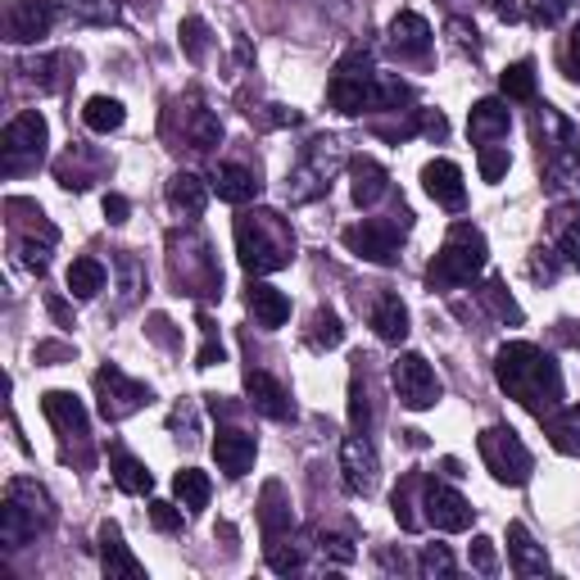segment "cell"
<instances>
[{
	"mask_svg": "<svg viewBox=\"0 0 580 580\" xmlns=\"http://www.w3.org/2000/svg\"><path fill=\"white\" fill-rule=\"evenodd\" d=\"M494 372H499V385H504L522 408H530L539 422H545V413H554L558 400H562V376H558L554 359L545 350H535V344H526V340L504 344Z\"/></svg>",
	"mask_w": 580,
	"mask_h": 580,
	"instance_id": "obj_1",
	"label": "cell"
},
{
	"mask_svg": "<svg viewBox=\"0 0 580 580\" xmlns=\"http://www.w3.org/2000/svg\"><path fill=\"white\" fill-rule=\"evenodd\" d=\"M237 250L245 273H277L295 254V237L286 231V222L277 214H245L237 218Z\"/></svg>",
	"mask_w": 580,
	"mask_h": 580,
	"instance_id": "obj_2",
	"label": "cell"
},
{
	"mask_svg": "<svg viewBox=\"0 0 580 580\" xmlns=\"http://www.w3.org/2000/svg\"><path fill=\"white\" fill-rule=\"evenodd\" d=\"M331 105L340 113H363V109H381L385 105V77L372 73V59L363 51H354L350 59H340L331 87H327Z\"/></svg>",
	"mask_w": 580,
	"mask_h": 580,
	"instance_id": "obj_3",
	"label": "cell"
},
{
	"mask_svg": "<svg viewBox=\"0 0 580 580\" xmlns=\"http://www.w3.org/2000/svg\"><path fill=\"white\" fill-rule=\"evenodd\" d=\"M46 526H51V499L28 481H14L6 494V508H0V539H6L10 549H23L28 539Z\"/></svg>",
	"mask_w": 580,
	"mask_h": 580,
	"instance_id": "obj_4",
	"label": "cell"
},
{
	"mask_svg": "<svg viewBox=\"0 0 580 580\" xmlns=\"http://www.w3.org/2000/svg\"><path fill=\"white\" fill-rule=\"evenodd\" d=\"M481 263H485V241H481V231H472L468 222H458L449 231V241L445 250L436 254L431 263V286H462V282H472L481 273Z\"/></svg>",
	"mask_w": 580,
	"mask_h": 580,
	"instance_id": "obj_5",
	"label": "cell"
},
{
	"mask_svg": "<svg viewBox=\"0 0 580 580\" xmlns=\"http://www.w3.org/2000/svg\"><path fill=\"white\" fill-rule=\"evenodd\" d=\"M481 458H485V468L504 481V485H522L526 477H530V449L517 440V431H508V427H490V431H481Z\"/></svg>",
	"mask_w": 580,
	"mask_h": 580,
	"instance_id": "obj_6",
	"label": "cell"
},
{
	"mask_svg": "<svg viewBox=\"0 0 580 580\" xmlns=\"http://www.w3.org/2000/svg\"><path fill=\"white\" fill-rule=\"evenodd\" d=\"M42 145H46V119L36 109L19 113V119L6 128V145H0V164L6 173H28L36 160H42Z\"/></svg>",
	"mask_w": 580,
	"mask_h": 580,
	"instance_id": "obj_7",
	"label": "cell"
},
{
	"mask_svg": "<svg viewBox=\"0 0 580 580\" xmlns=\"http://www.w3.org/2000/svg\"><path fill=\"white\" fill-rule=\"evenodd\" d=\"M391 376H395V391L408 408H431L440 400V376L431 372V363L422 354H404Z\"/></svg>",
	"mask_w": 580,
	"mask_h": 580,
	"instance_id": "obj_8",
	"label": "cell"
},
{
	"mask_svg": "<svg viewBox=\"0 0 580 580\" xmlns=\"http://www.w3.org/2000/svg\"><path fill=\"white\" fill-rule=\"evenodd\" d=\"M96 391H100V413H105L109 422H119V417L136 413V408L150 400L145 385L128 381L119 368H100V372H96Z\"/></svg>",
	"mask_w": 580,
	"mask_h": 580,
	"instance_id": "obj_9",
	"label": "cell"
},
{
	"mask_svg": "<svg viewBox=\"0 0 580 580\" xmlns=\"http://www.w3.org/2000/svg\"><path fill=\"white\" fill-rule=\"evenodd\" d=\"M344 245H350L359 259H372V263H395V259H400V231H395L391 222L372 218V222H359V227L344 231Z\"/></svg>",
	"mask_w": 580,
	"mask_h": 580,
	"instance_id": "obj_10",
	"label": "cell"
},
{
	"mask_svg": "<svg viewBox=\"0 0 580 580\" xmlns=\"http://www.w3.org/2000/svg\"><path fill=\"white\" fill-rule=\"evenodd\" d=\"M422 494H427V522L436 530H468L472 526V504L458 490H449L440 481H422Z\"/></svg>",
	"mask_w": 580,
	"mask_h": 580,
	"instance_id": "obj_11",
	"label": "cell"
},
{
	"mask_svg": "<svg viewBox=\"0 0 580 580\" xmlns=\"http://www.w3.org/2000/svg\"><path fill=\"white\" fill-rule=\"evenodd\" d=\"M254 453H259V445H254V436L241 431V427H222L218 440H214V458H218V468H222L227 477H245V472L254 468Z\"/></svg>",
	"mask_w": 580,
	"mask_h": 580,
	"instance_id": "obj_12",
	"label": "cell"
},
{
	"mask_svg": "<svg viewBox=\"0 0 580 580\" xmlns=\"http://www.w3.org/2000/svg\"><path fill=\"white\" fill-rule=\"evenodd\" d=\"M340 472H344V485H350V494H368L376 485V453L363 436L344 440L340 449Z\"/></svg>",
	"mask_w": 580,
	"mask_h": 580,
	"instance_id": "obj_13",
	"label": "cell"
},
{
	"mask_svg": "<svg viewBox=\"0 0 580 580\" xmlns=\"http://www.w3.org/2000/svg\"><path fill=\"white\" fill-rule=\"evenodd\" d=\"M422 182H427V196L436 205H445V209H462V200H468V190H462V173L449 160L427 164V168H422Z\"/></svg>",
	"mask_w": 580,
	"mask_h": 580,
	"instance_id": "obj_14",
	"label": "cell"
},
{
	"mask_svg": "<svg viewBox=\"0 0 580 580\" xmlns=\"http://www.w3.org/2000/svg\"><path fill=\"white\" fill-rule=\"evenodd\" d=\"M245 391H250V404L263 413V417H291V400H286V385L282 381H273L267 372H259V368H250L245 372Z\"/></svg>",
	"mask_w": 580,
	"mask_h": 580,
	"instance_id": "obj_15",
	"label": "cell"
},
{
	"mask_svg": "<svg viewBox=\"0 0 580 580\" xmlns=\"http://www.w3.org/2000/svg\"><path fill=\"white\" fill-rule=\"evenodd\" d=\"M51 28V6H32V0H14L6 10V36L10 42H36Z\"/></svg>",
	"mask_w": 580,
	"mask_h": 580,
	"instance_id": "obj_16",
	"label": "cell"
},
{
	"mask_svg": "<svg viewBox=\"0 0 580 580\" xmlns=\"http://www.w3.org/2000/svg\"><path fill=\"white\" fill-rule=\"evenodd\" d=\"M391 46L400 51V59H422L431 51V28L422 14H400L391 23Z\"/></svg>",
	"mask_w": 580,
	"mask_h": 580,
	"instance_id": "obj_17",
	"label": "cell"
},
{
	"mask_svg": "<svg viewBox=\"0 0 580 580\" xmlns=\"http://www.w3.org/2000/svg\"><path fill=\"white\" fill-rule=\"evenodd\" d=\"M245 304H250L254 322H259V327H267V331H277V327L291 318V299H286L282 291H273V286H263V282H254V286H250Z\"/></svg>",
	"mask_w": 580,
	"mask_h": 580,
	"instance_id": "obj_18",
	"label": "cell"
},
{
	"mask_svg": "<svg viewBox=\"0 0 580 580\" xmlns=\"http://www.w3.org/2000/svg\"><path fill=\"white\" fill-rule=\"evenodd\" d=\"M100 562H105V576L113 580V576H145V567L128 554V545H123V535H119V526H100Z\"/></svg>",
	"mask_w": 580,
	"mask_h": 580,
	"instance_id": "obj_19",
	"label": "cell"
},
{
	"mask_svg": "<svg viewBox=\"0 0 580 580\" xmlns=\"http://www.w3.org/2000/svg\"><path fill=\"white\" fill-rule=\"evenodd\" d=\"M42 408L55 422V431H64V436H87V408H83V400H73L64 391H51V395H42Z\"/></svg>",
	"mask_w": 580,
	"mask_h": 580,
	"instance_id": "obj_20",
	"label": "cell"
},
{
	"mask_svg": "<svg viewBox=\"0 0 580 580\" xmlns=\"http://www.w3.org/2000/svg\"><path fill=\"white\" fill-rule=\"evenodd\" d=\"M168 205H173L182 218H200L205 205H209V190H205V182H200L196 173H177V177L168 182Z\"/></svg>",
	"mask_w": 580,
	"mask_h": 580,
	"instance_id": "obj_21",
	"label": "cell"
},
{
	"mask_svg": "<svg viewBox=\"0 0 580 580\" xmlns=\"http://www.w3.org/2000/svg\"><path fill=\"white\" fill-rule=\"evenodd\" d=\"M214 190H218V200H227V205H245V200L259 196V182H254V173L241 168V164H222V168L214 173Z\"/></svg>",
	"mask_w": 580,
	"mask_h": 580,
	"instance_id": "obj_22",
	"label": "cell"
},
{
	"mask_svg": "<svg viewBox=\"0 0 580 580\" xmlns=\"http://www.w3.org/2000/svg\"><path fill=\"white\" fill-rule=\"evenodd\" d=\"M508 539H513V545H508V554H513V571H517V576H539V571H549V558H545V549L535 545V539H530V530H526L522 522H513V526H508Z\"/></svg>",
	"mask_w": 580,
	"mask_h": 580,
	"instance_id": "obj_23",
	"label": "cell"
},
{
	"mask_svg": "<svg viewBox=\"0 0 580 580\" xmlns=\"http://www.w3.org/2000/svg\"><path fill=\"white\" fill-rule=\"evenodd\" d=\"M372 331L381 340H391V344H400L408 336V308L400 304V295H381L376 299V308H372Z\"/></svg>",
	"mask_w": 580,
	"mask_h": 580,
	"instance_id": "obj_24",
	"label": "cell"
},
{
	"mask_svg": "<svg viewBox=\"0 0 580 580\" xmlns=\"http://www.w3.org/2000/svg\"><path fill=\"white\" fill-rule=\"evenodd\" d=\"M508 109L499 105V100H481V105H472V119H468V132H472V141H494V136H504L508 132Z\"/></svg>",
	"mask_w": 580,
	"mask_h": 580,
	"instance_id": "obj_25",
	"label": "cell"
},
{
	"mask_svg": "<svg viewBox=\"0 0 580 580\" xmlns=\"http://www.w3.org/2000/svg\"><path fill=\"white\" fill-rule=\"evenodd\" d=\"M385 190H391V177H385V168L372 164V160H354V200L359 205H376Z\"/></svg>",
	"mask_w": 580,
	"mask_h": 580,
	"instance_id": "obj_26",
	"label": "cell"
},
{
	"mask_svg": "<svg viewBox=\"0 0 580 580\" xmlns=\"http://www.w3.org/2000/svg\"><path fill=\"white\" fill-rule=\"evenodd\" d=\"M109 468H113V481H119V490H128V494H145L150 490L145 462H136L128 449H113L109 453Z\"/></svg>",
	"mask_w": 580,
	"mask_h": 580,
	"instance_id": "obj_27",
	"label": "cell"
},
{
	"mask_svg": "<svg viewBox=\"0 0 580 580\" xmlns=\"http://www.w3.org/2000/svg\"><path fill=\"white\" fill-rule=\"evenodd\" d=\"M68 291L83 295V299L100 295L105 291V263L100 259H73V267H68Z\"/></svg>",
	"mask_w": 580,
	"mask_h": 580,
	"instance_id": "obj_28",
	"label": "cell"
},
{
	"mask_svg": "<svg viewBox=\"0 0 580 580\" xmlns=\"http://www.w3.org/2000/svg\"><path fill=\"white\" fill-rule=\"evenodd\" d=\"M173 490H177V499H182V508H190V513H200L205 504H209V477L205 472H196V468H186V472H177V481H173Z\"/></svg>",
	"mask_w": 580,
	"mask_h": 580,
	"instance_id": "obj_29",
	"label": "cell"
},
{
	"mask_svg": "<svg viewBox=\"0 0 580 580\" xmlns=\"http://www.w3.org/2000/svg\"><path fill=\"white\" fill-rule=\"evenodd\" d=\"M83 123H87L91 132H113V128H123V105L109 100V96H96V100H87V109H83Z\"/></svg>",
	"mask_w": 580,
	"mask_h": 580,
	"instance_id": "obj_30",
	"label": "cell"
},
{
	"mask_svg": "<svg viewBox=\"0 0 580 580\" xmlns=\"http://www.w3.org/2000/svg\"><path fill=\"white\" fill-rule=\"evenodd\" d=\"M549 440L562 453H580V408H567V413L549 417Z\"/></svg>",
	"mask_w": 580,
	"mask_h": 580,
	"instance_id": "obj_31",
	"label": "cell"
},
{
	"mask_svg": "<svg viewBox=\"0 0 580 580\" xmlns=\"http://www.w3.org/2000/svg\"><path fill=\"white\" fill-rule=\"evenodd\" d=\"M340 340H344L340 318H336V314H327V308H318L314 322H308V344H314V350H336Z\"/></svg>",
	"mask_w": 580,
	"mask_h": 580,
	"instance_id": "obj_32",
	"label": "cell"
},
{
	"mask_svg": "<svg viewBox=\"0 0 580 580\" xmlns=\"http://www.w3.org/2000/svg\"><path fill=\"white\" fill-rule=\"evenodd\" d=\"M499 87H504V96H513V100H530V96H535V64H530V59H522V64L504 68V77H499Z\"/></svg>",
	"mask_w": 580,
	"mask_h": 580,
	"instance_id": "obj_33",
	"label": "cell"
},
{
	"mask_svg": "<svg viewBox=\"0 0 580 580\" xmlns=\"http://www.w3.org/2000/svg\"><path fill=\"white\" fill-rule=\"evenodd\" d=\"M267 567H273L277 576H291V571L304 567V554H299L295 545H286V539L277 535V539H267Z\"/></svg>",
	"mask_w": 580,
	"mask_h": 580,
	"instance_id": "obj_34",
	"label": "cell"
},
{
	"mask_svg": "<svg viewBox=\"0 0 580 580\" xmlns=\"http://www.w3.org/2000/svg\"><path fill=\"white\" fill-rule=\"evenodd\" d=\"M481 299L490 304V314H494V318H504V322H522V308L504 295V286H499V282H490V286L481 291Z\"/></svg>",
	"mask_w": 580,
	"mask_h": 580,
	"instance_id": "obj_35",
	"label": "cell"
},
{
	"mask_svg": "<svg viewBox=\"0 0 580 580\" xmlns=\"http://www.w3.org/2000/svg\"><path fill=\"white\" fill-rule=\"evenodd\" d=\"M354 363H359V359H354ZM350 422H354V431H363V436H368V427H372V400H368V391H363L359 372H354V404H350Z\"/></svg>",
	"mask_w": 580,
	"mask_h": 580,
	"instance_id": "obj_36",
	"label": "cell"
},
{
	"mask_svg": "<svg viewBox=\"0 0 580 580\" xmlns=\"http://www.w3.org/2000/svg\"><path fill=\"white\" fill-rule=\"evenodd\" d=\"M526 6H530V19H535L539 28H554V23L567 14L571 0H526Z\"/></svg>",
	"mask_w": 580,
	"mask_h": 580,
	"instance_id": "obj_37",
	"label": "cell"
},
{
	"mask_svg": "<svg viewBox=\"0 0 580 580\" xmlns=\"http://www.w3.org/2000/svg\"><path fill=\"white\" fill-rule=\"evenodd\" d=\"M205 36H209V28L200 19H186L182 23V46H186L190 59H205Z\"/></svg>",
	"mask_w": 580,
	"mask_h": 580,
	"instance_id": "obj_38",
	"label": "cell"
},
{
	"mask_svg": "<svg viewBox=\"0 0 580 580\" xmlns=\"http://www.w3.org/2000/svg\"><path fill=\"white\" fill-rule=\"evenodd\" d=\"M508 173V150H490V145H481V177L485 182H499Z\"/></svg>",
	"mask_w": 580,
	"mask_h": 580,
	"instance_id": "obj_39",
	"label": "cell"
},
{
	"mask_svg": "<svg viewBox=\"0 0 580 580\" xmlns=\"http://www.w3.org/2000/svg\"><path fill=\"white\" fill-rule=\"evenodd\" d=\"M453 571V558L445 545H431L427 554H422V576H449Z\"/></svg>",
	"mask_w": 580,
	"mask_h": 580,
	"instance_id": "obj_40",
	"label": "cell"
},
{
	"mask_svg": "<svg viewBox=\"0 0 580 580\" xmlns=\"http://www.w3.org/2000/svg\"><path fill=\"white\" fill-rule=\"evenodd\" d=\"M200 327H205V350H200L196 368H214V363H222V340L214 336V322L209 318H200Z\"/></svg>",
	"mask_w": 580,
	"mask_h": 580,
	"instance_id": "obj_41",
	"label": "cell"
},
{
	"mask_svg": "<svg viewBox=\"0 0 580 580\" xmlns=\"http://www.w3.org/2000/svg\"><path fill=\"white\" fill-rule=\"evenodd\" d=\"M558 250H562V259H567L571 267H580V218H571V222L562 227V241H558Z\"/></svg>",
	"mask_w": 580,
	"mask_h": 580,
	"instance_id": "obj_42",
	"label": "cell"
},
{
	"mask_svg": "<svg viewBox=\"0 0 580 580\" xmlns=\"http://www.w3.org/2000/svg\"><path fill=\"white\" fill-rule=\"evenodd\" d=\"M150 522L154 530H182V513L173 504H150Z\"/></svg>",
	"mask_w": 580,
	"mask_h": 580,
	"instance_id": "obj_43",
	"label": "cell"
},
{
	"mask_svg": "<svg viewBox=\"0 0 580 580\" xmlns=\"http://www.w3.org/2000/svg\"><path fill=\"white\" fill-rule=\"evenodd\" d=\"M322 554H331L336 562H354V545L344 535H322Z\"/></svg>",
	"mask_w": 580,
	"mask_h": 580,
	"instance_id": "obj_44",
	"label": "cell"
},
{
	"mask_svg": "<svg viewBox=\"0 0 580 580\" xmlns=\"http://www.w3.org/2000/svg\"><path fill=\"white\" fill-rule=\"evenodd\" d=\"M472 562H477V571H494L499 567V558H494V545H490V539H472Z\"/></svg>",
	"mask_w": 580,
	"mask_h": 580,
	"instance_id": "obj_45",
	"label": "cell"
},
{
	"mask_svg": "<svg viewBox=\"0 0 580 580\" xmlns=\"http://www.w3.org/2000/svg\"><path fill=\"white\" fill-rule=\"evenodd\" d=\"M567 73H571V83H580V23H576L571 42H567Z\"/></svg>",
	"mask_w": 580,
	"mask_h": 580,
	"instance_id": "obj_46",
	"label": "cell"
},
{
	"mask_svg": "<svg viewBox=\"0 0 580 580\" xmlns=\"http://www.w3.org/2000/svg\"><path fill=\"white\" fill-rule=\"evenodd\" d=\"M105 218L109 222H128V200L123 196H105Z\"/></svg>",
	"mask_w": 580,
	"mask_h": 580,
	"instance_id": "obj_47",
	"label": "cell"
},
{
	"mask_svg": "<svg viewBox=\"0 0 580 580\" xmlns=\"http://www.w3.org/2000/svg\"><path fill=\"white\" fill-rule=\"evenodd\" d=\"M422 132H427V136H436V141H440V136H445L449 128H445V119H440V113H431V109H427V113H422Z\"/></svg>",
	"mask_w": 580,
	"mask_h": 580,
	"instance_id": "obj_48",
	"label": "cell"
},
{
	"mask_svg": "<svg viewBox=\"0 0 580 580\" xmlns=\"http://www.w3.org/2000/svg\"><path fill=\"white\" fill-rule=\"evenodd\" d=\"M46 308H51V314H55V322H64V327H73V318H68V308H64V299H46Z\"/></svg>",
	"mask_w": 580,
	"mask_h": 580,
	"instance_id": "obj_49",
	"label": "cell"
},
{
	"mask_svg": "<svg viewBox=\"0 0 580 580\" xmlns=\"http://www.w3.org/2000/svg\"><path fill=\"white\" fill-rule=\"evenodd\" d=\"M485 6H499V14H504V19H513V14H508V6H504V0H485Z\"/></svg>",
	"mask_w": 580,
	"mask_h": 580,
	"instance_id": "obj_50",
	"label": "cell"
}]
</instances>
